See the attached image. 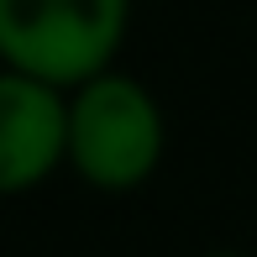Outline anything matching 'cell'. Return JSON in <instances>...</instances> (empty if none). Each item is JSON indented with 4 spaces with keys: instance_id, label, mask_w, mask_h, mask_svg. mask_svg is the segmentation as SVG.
I'll return each mask as SVG.
<instances>
[{
    "instance_id": "1",
    "label": "cell",
    "mask_w": 257,
    "mask_h": 257,
    "mask_svg": "<svg viewBox=\"0 0 257 257\" xmlns=\"http://www.w3.org/2000/svg\"><path fill=\"white\" fill-rule=\"evenodd\" d=\"M132 0H0V63L79 89L121 53Z\"/></svg>"
},
{
    "instance_id": "2",
    "label": "cell",
    "mask_w": 257,
    "mask_h": 257,
    "mask_svg": "<svg viewBox=\"0 0 257 257\" xmlns=\"http://www.w3.org/2000/svg\"><path fill=\"white\" fill-rule=\"evenodd\" d=\"M68 163L105 194L142 189L163 163V110L132 74L105 68L68 95Z\"/></svg>"
},
{
    "instance_id": "4",
    "label": "cell",
    "mask_w": 257,
    "mask_h": 257,
    "mask_svg": "<svg viewBox=\"0 0 257 257\" xmlns=\"http://www.w3.org/2000/svg\"><path fill=\"white\" fill-rule=\"evenodd\" d=\"M205 257H241V252H205Z\"/></svg>"
},
{
    "instance_id": "3",
    "label": "cell",
    "mask_w": 257,
    "mask_h": 257,
    "mask_svg": "<svg viewBox=\"0 0 257 257\" xmlns=\"http://www.w3.org/2000/svg\"><path fill=\"white\" fill-rule=\"evenodd\" d=\"M68 163V100L32 74L0 68V194H27Z\"/></svg>"
}]
</instances>
